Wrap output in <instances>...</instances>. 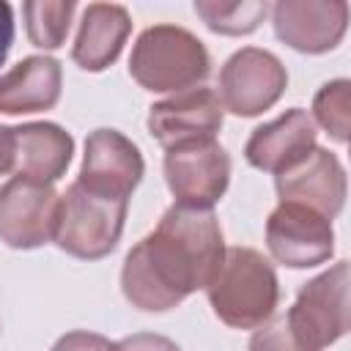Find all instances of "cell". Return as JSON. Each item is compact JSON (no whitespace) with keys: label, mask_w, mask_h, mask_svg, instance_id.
Returning <instances> with one entry per match:
<instances>
[{"label":"cell","mask_w":351,"mask_h":351,"mask_svg":"<svg viewBox=\"0 0 351 351\" xmlns=\"http://www.w3.org/2000/svg\"><path fill=\"white\" fill-rule=\"evenodd\" d=\"M266 247L274 261L291 269H310L335 252L332 219L302 203L280 200L266 219Z\"/></svg>","instance_id":"ba28073f"},{"label":"cell","mask_w":351,"mask_h":351,"mask_svg":"<svg viewBox=\"0 0 351 351\" xmlns=\"http://www.w3.org/2000/svg\"><path fill=\"white\" fill-rule=\"evenodd\" d=\"M58 200L52 184L27 178L5 181L0 186V241L14 250H33L52 241Z\"/></svg>","instance_id":"9c48e42d"},{"label":"cell","mask_w":351,"mask_h":351,"mask_svg":"<svg viewBox=\"0 0 351 351\" xmlns=\"http://www.w3.org/2000/svg\"><path fill=\"white\" fill-rule=\"evenodd\" d=\"M222 129V104L208 88H189L165 101H156L148 112V132L159 145L176 148L184 143L214 140Z\"/></svg>","instance_id":"7c38bea8"},{"label":"cell","mask_w":351,"mask_h":351,"mask_svg":"<svg viewBox=\"0 0 351 351\" xmlns=\"http://www.w3.org/2000/svg\"><path fill=\"white\" fill-rule=\"evenodd\" d=\"M208 52L203 41L178 25H154L140 33L132 58L129 74L156 93L189 90L208 74Z\"/></svg>","instance_id":"3957f363"},{"label":"cell","mask_w":351,"mask_h":351,"mask_svg":"<svg viewBox=\"0 0 351 351\" xmlns=\"http://www.w3.org/2000/svg\"><path fill=\"white\" fill-rule=\"evenodd\" d=\"M271 22L280 41L299 52H329L348 27L346 0H280L271 5Z\"/></svg>","instance_id":"30bf717a"},{"label":"cell","mask_w":351,"mask_h":351,"mask_svg":"<svg viewBox=\"0 0 351 351\" xmlns=\"http://www.w3.org/2000/svg\"><path fill=\"white\" fill-rule=\"evenodd\" d=\"M288 85L285 66L277 55L258 47L233 52L219 71V104L233 115L252 118L274 107Z\"/></svg>","instance_id":"8992f818"},{"label":"cell","mask_w":351,"mask_h":351,"mask_svg":"<svg viewBox=\"0 0 351 351\" xmlns=\"http://www.w3.org/2000/svg\"><path fill=\"white\" fill-rule=\"evenodd\" d=\"M313 148H315V123L302 107H293L285 110L280 118L258 126L244 145V156L252 167L280 176L293 165H299Z\"/></svg>","instance_id":"5bb4252c"},{"label":"cell","mask_w":351,"mask_h":351,"mask_svg":"<svg viewBox=\"0 0 351 351\" xmlns=\"http://www.w3.org/2000/svg\"><path fill=\"white\" fill-rule=\"evenodd\" d=\"M214 315L233 329H258L274 315L280 299L277 271L252 247H230L206 285Z\"/></svg>","instance_id":"7a4b0ae2"},{"label":"cell","mask_w":351,"mask_h":351,"mask_svg":"<svg viewBox=\"0 0 351 351\" xmlns=\"http://www.w3.org/2000/svg\"><path fill=\"white\" fill-rule=\"evenodd\" d=\"M143 154L129 137L115 129H96L85 140V156L77 181L99 195L129 200L143 178Z\"/></svg>","instance_id":"8fae6325"},{"label":"cell","mask_w":351,"mask_h":351,"mask_svg":"<svg viewBox=\"0 0 351 351\" xmlns=\"http://www.w3.org/2000/svg\"><path fill=\"white\" fill-rule=\"evenodd\" d=\"M269 5L263 0H239V3H217V0H197L195 3V14L214 30V33H225V36H244L252 33L263 16H266Z\"/></svg>","instance_id":"d6986e66"},{"label":"cell","mask_w":351,"mask_h":351,"mask_svg":"<svg viewBox=\"0 0 351 351\" xmlns=\"http://www.w3.org/2000/svg\"><path fill=\"white\" fill-rule=\"evenodd\" d=\"M11 134H14L11 170L16 173V178L52 184L66 173L74 154V140L63 126L49 121H36V123L14 126Z\"/></svg>","instance_id":"9a60e30c"},{"label":"cell","mask_w":351,"mask_h":351,"mask_svg":"<svg viewBox=\"0 0 351 351\" xmlns=\"http://www.w3.org/2000/svg\"><path fill=\"white\" fill-rule=\"evenodd\" d=\"M77 11L74 0H30L22 5L27 38L33 47L58 49L66 41L71 16Z\"/></svg>","instance_id":"ac0fdd59"},{"label":"cell","mask_w":351,"mask_h":351,"mask_svg":"<svg viewBox=\"0 0 351 351\" xmlns=\"http://www.w3.org/2000/svg\"><path fill=\"white\" fill-rule=\"evenodd\" d=\"M250 351H307L291 332L285 315L261 324L250 340Z\"/></svg>","instance_id":"44dd1931"},{"label":"cell","mask_w":351,"mask_h":351,"mask_svg":"<svg viewBox=\"0 0 351 351\" xmlns=\"http://www.w3.org/2000/svg\"><path fill=\"white\" fill-rule=\"evenodd\" d=\"M110 340L104 335H96V332H66L55 346L52 351H110Z\"/></svg>","instance_id":"603a6c76"},{"label":"cell","mask_w":351,"mask_h":351,"mask_svg":"<svg viewBox=\"0 0 351 351\" xmlns=\"http://www.w3.org/2000/svg\"><path fill=\"white\" fill-rule=\"evenodd\" d=\"M129 200L99 195L74 181L58 200L52 241L82 261H96L118 247Z\"/></svg>","instance_id":"277c9868"},{"label":"cell","mask_w":351,"mask_h":351,"mask_svg":"<svg viewBox=\"0 0 351 351\" xmlns=\"http://www.w3.org/2000/svg\"><path fill=\"white\" fill-rule=\"evenodd\" d=\"M165 181L181 206L211 208L228 189L230 156L217 140L184 143L165 154Z\"/></svg>","instance_id":"52a82bcc"},{"label":"cell","mask_w":351,"mask_h":351,"mask_svg":"<svg viewBox=\"0 0 351 351\" xmlns=\"http://www.w3.org/2000/svg\"><path fill=\"white\" fill-rule=\"evenodd\" d=\"M132 30L129 11L115 3H90L82 14L71 58L85 71H104L121 55Z\"/></svg>","instance_id":"e0dca14e"},{"label":"cell","mask_w":351,"mask_h":351,"mask_svg":"<svg viewBox=\"0 0 351 351\" xmlns=\"http://www.w3.org/2000/svg\"><path fill=\"white\" fill-rule=\"evenodd\" d=\"M110 351H181L170 337L154 332H137L110 346Z\"/></svg>","instance_id":"7402d4cb"},{"label":"cell","mask_w":351,"mask_h":351,"mask_svg":"<svg viewBox=\"0 0 351 351\" xmlns=\"http://www.w3.org/2000/svg\"><path fill=\"white\" fill-rule=\"evenodd\" d=\"M285 321L307 351L337 343L348 332V263L340 261L302 285Z\"/></svg>","instance_id":"5b68a950"},{"label":"cell","mask_w":351,"mask_h":351,"mask_svg":"<svg viewBox=\"0 0 351 351\" xmlns=\"http://www.w3.org/2000/svg\"><path fill=\"white\" fill-rule=\"evenodd\" d=\"M222 258L225 241L214 211L173 203L129 250L121 269L123 296L145 313H165L206 288Z\"/></svg>","instance_id":"6da1fadb"},{"label":"cell","mask_w":351,"mask_h":351,"mask_svg":"<svg viewBox=\"0 0 351 351\" xmlns=\"http://www.w3.org/2000/svg\"><path fill=\"white\" fill-rule=\"evenodd\" d=\"M277 195L332 219L346 203V170L332 151L315 145L299 165L277 176Z\"/></svg>","instance_id":"4fadbf2b"},{"label":"cell","mask_w":351,"mask_h":351,"mask_svg":"<svg viewBox=\"0 0 351 351\" xmlns=\"http://www.w3.org/2000/svg\"><path fill=\"white\" fill-rule=\"evenodd\" d=\"M11 44H14V11L8 3L0 0V66H3Z\"/></svg>","instance_id":"cb8c5ba5"},{"label":"cell","mask_w":351,"mask_h":351,"mask_svg":"<svg viewBox=\"0 0 351 351\" xmlns=\"http://www.w3.org/2000/svg\"><path fill=\"white\" fill-rule=\"evenodd\" d=\"M14 165V134L8 126H0V176Z\"/></svg>","instance_id":"d4e9b609"},{"label":"cell","mask_w":351,"mask_h":351,"mask_svg":"<svg viewBox=\"0 0 351 351\" xmlns=\"http://www.w3.org/2000/svg\"><path fill=\"white\" fill-rule=\"evenodd\" d=\"M63 71L49 55H30L0 77V112L22 115L52 110L60 99Z\"/></svg>","instance_id":"2e32d148"},{"label":"cell","mask_w":351,"mask_h":351,"mask_svg":"<svg viewBox=\"0 0 351 351\" xmlns=\"http://www.w3.org/2000/svg\"><path fill=\"white\" fill-rule=\"evenodd\" d=\"M348 107H351V82L348 80H332L326 82L315 99H313V112L315 121L326 129V134L337 143L348 140Z\"/></svg>","instance_id":"ffe728a7"}]
</instances>
